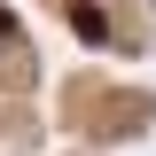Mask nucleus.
<instances>
[{
    "instance_id": "1",
    "label": "nucleus",
    "mask_w": 156,
    "mask_h": 156,
    "mask_svg": "<svg viewBox=\"0 0 156 156\" xmlns=\"http://www.w3.org/2000/svg\"><path fill=\"white\" fill-rule=\"evenodd\" d=\"M78 125H94V140H101V133H133V125H148V101H140V94L94 101V94H86V101H78Z\"/></svg>"
}]
</instances>
